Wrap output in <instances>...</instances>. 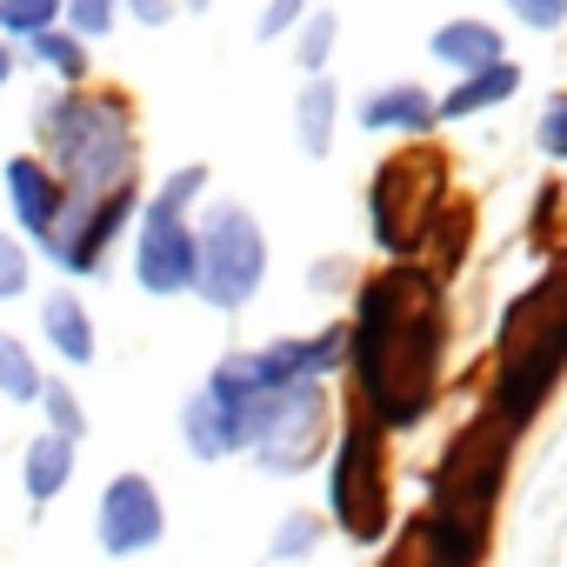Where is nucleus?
<instances>
[{"instance_id":"1","label":"nucleus","mask_w":567,"mask_h":567,"mask_svg":"<svg viewBox=\"0 0 567 567\" xmlns=\"http://www.w3.org/2000/svg\"><path fill=\"white\" fill-rule=\"evenodd\" d=\"M441 348H447V308L441 280L421 260H394L354 288L348 321V368L361 381V408L374 427H421L441 388Z\"/></svg>"},{"instance_id":"2","label":"nucleus","mask_w":567,"mask_h":567,"mask_svg":"<svg viewBox=\"0 0 567 567\" xmlns=\"http://www.w3.org/2000/svg\"><path fill=\"white\" fill-rule=\"evenodd\" d=\"M34 141L68 200L141 187V127L107 87H48L34 101Z\"/></svg>"},{"instance_id":"3","label":"nucleus","mask_w":567,"mask_h":567,"mask_svg":"<svg viewBox=\"0 0 567 567\" xmlns=\"http://www.w3.org/2000/svg\"><path fill=\"white\" fill-rule=\"evenodd\" d=\"M567 374V254L534 280L527 295H514V308L501 315L494 334V421H507L514 434L540 414V401L560 388Z\"/></svg>"},{"instance_id":"4","label":"nucleus","mask_w":567,"mask_h":567,"mask_svg":"<svg viewBox=\"0 0 567 567\" xmlns=\"http://www.w3.org/2000/svg\"><path fill=\"white\" fill-rule=\"evenodd\" d=\"M507 461H514V427L481 414L467 421L441 467H434V487H427V527L461 540V547H481L487 554V520H494V501H501V481H507Z\"/></svg>"},{"instance_id":"5","label":"nucleus","mask_w":567,"mask_h":567,"mask_svg":"<svg viewBox=\"0 0 567 567\" xmlns=\"http://www.w3.org/2000/svg\"><path fill=\"white\" fill-rule=\"evenodd\" d=\"M267 280V234L240 200H200L194 214V295L214 315H240Z\"/></svg>"},{"instance_id":"6","label":"nucleus","mask_w":567,"mask_h":567,"mask_svg":"<svg viewBox=\"0 0 567 567\" xmlns=\"http://www.w3.org/2000/svg\"><path fill=\"white\" fill-rule=\"evenodd\" d=\"M441 207H447V161L434 147H401L368 181V227L388 260H414Z\"/></svg>"},{"instance_id":"7","label":"nucleus","mask_w":567,"mask_h":567,"mask_svg":"<svg viewBox=\"0 0 567 567\" xmlns=\"http://www.w3.org/2000/svg\"><path fill=\"white\" fill-rule=\"evenodd\" d=\"M240 421H247V454H254V467L274 474V481H295V474H308V467L328 454L334 408H328V388H288V394L254 401Z\"/></svg>"},{"instance_id":"8","label":"nucleus","mask_w":567,"mask_h":567,"mask_svg":"<svg viewBox=\"0 0 567 567\" xmlns=\"http://www.w3.org/2000/svg\"><path fill=\"white\" fill-rule=\"evenodd\" d=\"M328 514L348 540L381 547L388 534V454H381V427L361 414L341 427L334 461H328Z\"/></svg>"},{"instance_id":"9","label":"nucleus","mask_w":567,"mask_h":567,"mask_svg":"<svg viewBox=\"0 0 567 567\" xmlns=\"http://www.w3.org/2000/svg\"><path fill=\"white\" fill-rule=\"evenodd\" d=\"M134 214H141V187H121V194H94V200H68L41 254H48L61 274L87 280V274H101V267H107V247H114V240L134 227Z\"/></svg>"},{"instance_id":"10","label":"nucleus","mask_w":567,"mask_h":567,"mask_svg":"<svg viewBox=\"0 0 567 567\" xmlns=\"http://www.w3.org/2000/svg\"><path fill=\"white\" fill-rule=\"evenodd\" d=\"M134 280L154 301L194 295V214H181L154 194L141 200V214H134Z\"/></svg>"},{"instance_id":"11","label":"nucleus","mask_w":567,"mask_h":567,"mask_svg":"<svg viewBox=\"0 0 567 567\" xmlns=\"http://www.w3.org/2000/svg\"><path fill=\"white\" fill-rule=\"evenodd\" d=\"M167 534V501L147 474H114L94 501V540L107 560H134L147 547H161Z\"/></svg>"},{"instance_id":"12","label":"nucleus","mask_w":567,"mask_h":567,"mask_svg":"<svg viewBox=\"0 0 567 567\" xmlns=\"http://www.w3.org/2000/svg\"><path fill=\"white\" fill-rule=\"evenodd\" d=\"M0 187H8L14 227H21L34 247H48V234H54V220H61V207H68L54 167H48L41 154H8V167H0Z\"/></svg>"},{"instance_id":"13","label":"nucleus","mask_w":567,"mask_h":567,"mask_svg":"<svg viewBox=\"0 0 567 567\" xmlns=\"http://www.w3.org/2000/svg\"><path fill=\"white\" fill-rule=\"evenodd\" d=\"M354 121H361V134H408L414 141V134H434L441 107L421 81H388V87H368L354 101Z\"/></svg>"},{"instance_id":"14","label":"nucleus","mask_w":567,"mask_h":567,"mask_svg":"<svg viewBox=\"0 0 567 567\" xmlns=\"http://www.w3.org/2000/svg\"><path fill=\"white\" fill-rule=\"evenodd\" d=\"M181 441L194 461H234V454H247V421L234 408H220L207 388H194L181 408Z\"/></svg>"},{"instance_id":"15","label":"nucleus","mask_w":567,"mask_h":567,"mask_svg":"<svg viewBox=\"0 0 567 567\" xmlns=\"http://www.w3.org/2000/svg\"><path fill=\"white\" fill-rule=\"evenodd\" d=\"M41 341H48L68 368H87V361L101 354V341H94V315H87V301L68 295V288H54V295L41 301Z\"/></svg>"},{"instance_id":"16","label":"nucleus","mask_w":567,"mask_h":567,"mask_svg":"<svg viewBox=\"0 0 567 567\" xmlns=\"http://www.w3.org/2000/svg\"><path fill=\"white\" fill-rule=\"evenodd\" d=\"M427 54H434L441 68H454V74H481V68L507 61V41H501V28H487V21H447V28L427 34Z\"/></svg>"},{"instance_id":"17","label":"nucleus","mask_w":567,"mask_h":567,"mask_svg":"<svg viewBox=\"0 0 567 567\" xmlns=\"http://www.w3.org/2000/svg\"><path fill=\"white\" fill-rule=\"evenodd\" d=\"M334 127H341V87H334V74H308V87L295 94V141H301V154L328 161Z\"/></svg>"},{"instance_id":"18","label":"nucleus","mask_w":567,"mask_h":567,"mask_svg":"<svg viewBox=\"0 0 567 567\" xmlns=\"http://www.w3.org/2000/svg\"><path fill=\"white\" fill-rule=\"evenodd\" d=\"M520 94V68L514 61H494V68H481V74H461V87H447L434 107H441V121H474V114H487V107H507Z\"/></svg>"},{"instance_id":"19","label":"nucleus","mask_w":567,"mask_h":567,"mask_svg":"<svg viewBox=\"0 0 567 567\" xmlns=\"http://www.w3.org/2000/svg\"><path fill=\"white\" fill-rule=\"evenodd\" d=\"M74 461H81L74 441H61V434H34L28 454H21V487H28V501H34V507L61 501L68 481H74Z\"/></svg>"},{"instance_id":"20","label":"nucleus","mask_w":567,"mask_h":567,"mask_svg":"<svg viewBox=\"0 0 567 567\" xmlns=\"http://www.w3.org/2000/svg\"><path fill=\"white\" fill-rule=\"evenodd\" d=\"M467 234H474V214H467V200H447V207L434 214L427 240H421V254H427V274H434V280H447V274L467 260Z\"/></svg>"},{"instance_id":"21","label":"nucleus","mask_w":567,"mask_h":567,"mask_svg":"<svg viewBox=\"0 0 567 567\" xmlns=\"http://www.w3.org/2000/svg\"><path fill=\"white\" fill-rule=\"evenodd\" d=\"M41 388H48V374H41L34 348H28L21 334H0V394H8L14 408H34Z\"/></svg>"},{"instance_id":"22","label":"nucleus","mask_w":567,"mask_h":567,"mask_svg":"<svg viewBox=\"0 0 567 567\" xmlns=\"http://www.w3.org/2000/svg\"><path fill=\"white\" fill-rule=\"evenodd\" d=\"M28 61H34V68H48L61 87H81V81H87V41H74L68 28L34 34V41H28Z\"/></svg>"},{"instance_id":"23","label":"nucleus","mask_w":567,"mask_h":567,"mask_svg":"<svg viewBox=\"0 0 567 567\" xmlns=\"http://www.w3.org/2000/svg\"><path fill=\"white\" fill-rule=\"evenodd\" d=\"M334 41H341V14H334V8H308L301 28H295V61H301V74H328Z\"/></svg>"},{"instance_id":"24","label":"nucleus","mask_w":567,"mask_h":567,"mask_svg":"<svg viewBox=\"0 0 567 567\" xmlns=\"http://www.w3.org/2000/svg\"><path fill=\"white\" fill-rule=\"evenodd\" d=\"M321 540H328V520H321V514H308V507H295L288 520L274 527L267 560H315V554H321Z\"/></svg>"},{"instance_id":"25","label":"nucleus","mask_w":567,"mask_h":567,"mask_svg":"<svg viewBox=\"0 0 567 567\" xmlns=\"http://www.w3.org/2000/svg\"><path fill=\"white\" fill-rule=\"evenodd\" d=\"M48 28H61V0H0V41H34V34H48Z\"/></svg>"},{"instance_id":"26","label":"nucleus","mask_w":567,"mask_h":567,"mask_svg":"<svg viewBox=\"0 0 567 567\" xmlns=\"http://www.w3.org/2000/svg\"><path fill=\"white\" fill-rule=\"evenodd\" d=\"M34 408L48 414V434H61V441H74V447L87 441V408H81V394H74L68 381H48Z\"/></svg>"},{"instance_id":"27","label":"nucleus","mask_w":567,"mask_h":567,"mask_svg":"<svg viewBox=\"0 0 567 567\" xmlns=\"http://www.w3.org/2000/svg\"><path fill=\"white\" fill-rule=\"evenodd\" d=\"M114 21H121L114 0H61V28H68L74 41H107Z\"/></svg>"},{"instance_id":"28","label":"nucleus","mask_w":567,"mask_h":567,"mask_svg":"<svg viewBox=\"0 0 567 567\" xmlns=\"http://www.w3.org/2000/svg\"><path fill=\"white\" fill-rule=\"evenodd\" d=\"M28 288H34V254H28L21 234L0 227V301H21Z\"/></svg>"},{"instance_id":"29","label":"nucleus","mask_w":567,"mask_h":567,"mask_svg":"<svg viewBox=\"0 0 567 567\" xmlns=\"http://www.w3.org/2000/svg\"><path fill=\"white\" fill-rule=\"evenodd\" d=\"M154 200H167V207H181V214H194L200 200H207V167L200 161H187V167H174L161 187H154Z\"/></svg>"},{"instance_id":"30","label":"nucleus","mask_w":567,"mask_h":567,"mask_svg":"<svg viewBox=\"0 0 567 567\" xmlns=\"http://www.w3.org/2000/svg\"><path fill=\"white\" fill-rule=\"evenodd\" d=\"M534 147H540L547 161L567 167V94H554V101L540 107V121H534Z\"/></svg>"},{"instance_id":"31","label":"nucleus","mask_w":567,"mask_h":567,"mask_svg":"<svg viewBox=\"0 0 567 567\" xmlns=\"http://www.w3.org/2000/svg\"><path fill=\"white\" fill-rule=\"evenodd\" d=\"M301 14H308V0H267V8H260V21H254V34L274 48L280 34H295V28H301Z\"/></svg>"},{"instance_id":"32","label":"nucleus","mask_w":567,"mask_h":567,"mask_svg":"<svg viewBox=\"0 0 567 567\" xmlns=\"http://www.w3.org/2000/svg\"><path fill=\"white\" fill-rule=\"evenodd\" d=\"M507 14L534 34H554V28H567V0H507Z\"/></svg>"},{"instance_id":"33","label":"nucleus","mask_w":567,"mask_h":567,"mask_svg":"<svg viewBox=\"0 0 567 567\" xmlns=\"http://www.w3.org/2000/svg\"><path fill=\"white\" fill-rule=\"evenodd\" d=\"M348 288V260H315L308 267V295H341Z\"/></svg>"},{"instance_id":"34","label":"nucleus","mask_w":567,"mask_h":567,"mask_svg":"<svg viewBox=\"0 0 567 567\" xmlns=\"http://www.w3.org/2000/svg\"><path fill=\"white\" fill-rule=\"evenodd\" d=\"M114 8L134 14L141 28H167V21H174V0H114Z\"/></svg>"},{"instance_id":"35","label":"nucleus","mask_w":567,"mask_h":567,"mask_svg":"<svg viewBox=\"0 0 567 567\" xmlns=\"http://www.w3.org/2000/svg\"><path fill=\"white\" fill-rule=\"evenodd\" d=\"M8 81H14V48L0 41V87H8Z\"/></svg>"}]
</instances>
